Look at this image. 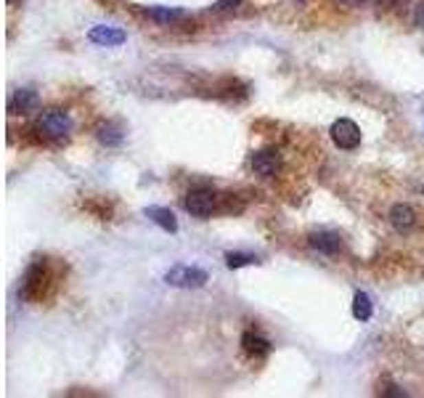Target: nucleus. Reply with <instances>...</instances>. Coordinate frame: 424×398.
Instances as JSON below:
<instances>
[{"label": "nucleus", "instance_id": "7", "mask_svg": "<svg viewBox=\"0 0 424 398\" xmlns=\"http://www.w3.org/2000/svg\"><path fill=\"white\" fill-rule=\"evenodd\" d=\"M388 220L398 234H411V231L416 229V223H419V210L411 207V205H395V207L390 210Z\"/></svg>", "mask_w": 424, "mask_h": 398}, {"label": "nucleus", "instance_id": "13", "mask_svg": "<svg viewBox=\"0 0 424 398\" xmlns=\"http://www.w3.org/2000/svg\"><path fill=\"white\" fill-rule=\"evenodd\" d=\"M146 216L157 223V226H162L165 231H178V220H175V216L167 210V207H146Z\"/></svg>", "mask_w": 424, "mask_h": 398}, {"label": "nucleus", "instance_id": "18", "mask_svg": "<svg viewBox=\"0 0 424 398\" xmlns=\"http://www.w3.org/2000/svg\"><path fill=\"white\" fill-rule=\"evenodd\" d=\"M236 6H241V0H218L215 3V11H231Z\"/></svg>", "mask_w": 424, "mask_h": 398}, {"label": "nucleus", "instance_id": "11", "mask_svg": "<svg viewBox=\"0 0 424 398\" xmlns=\"http://www.w3.org/2000/svg\"><path fill=\"white\" fill-rule=\"evenodd\" d=\"M88 37H91V43H96V45H107V48H111V45H122V43L128 40V35H125L122 30H114V27H93L91 32H88Z\"/></svg>", "mask_w": 424, "mask_h": 398}, {"label": "nucleus", "instance_id": "14", "mask_svg": "<svg viewBox=\"0 0 424 398\" xmlns=\"http://www.w3.org/2000/svg\"><path fill=\"white\" fill-rule=\"evenodd\" d=\"M122 138H125V133H122V127L114 125V123H104V125L98 127V141L104 146H120L122 144Z\"/></svg>", "mask_w": 424, "mask_h": 398}, {"label": "nucleus", "instance_id": "1", "mask_svg": "<svg viewBox=\"0 0 424 398\" xmlns=\"http://www.w3.org/2000/svg\"><path fill=\"white\" fill-rule=\"evenodd\" d=\"M54 271H51V263L48 258H35L21 279V297L27 303H40L48 297V290L54 287Z\"/></svg>", "mask_w": 424, "mask_h": 398}, {"label": "nucleus", "instance_id": "8", "mask_svg": "<svg viewBox=\"0 0 424 398\" xmlns=\"http://www.w3.org/2000/svg\"><path fill=\"white\" fill-rule=\"evenodd\" d=\"M37 107H40V98H37V93L32 88H19L8 101L11 114H32V112H37Z\"/></svg>", "mask_w": 424, "mask_h": 398}, {"label": "nucleus", "instance_id": "6", "mask_svg": "<svg viewBox=\"0 0 424 398\" xmlns=\"http://www.w3.org/2000/svg\"><path fill=\"white\" fill-rule=\"evenodd\" d=\"M249 167H252V173L260 176V178H276L278 173H281V157H278V151H274V149H263V151L252 154Z\"/></svg>", "mask_w": 424, "mask_h": 398}, {"label": "nucleus", "instance_id": "15", "mask_svg": "<svg viewBox=\"0 0 424 398\" xmlns=\"http://www.w3.org/2000/svg\"><path fill=\"white\" fill-rule=\"evenodd\" d=\"M371 313H374L371 297L366 292H355V297H353V316H355L358 322H369Z\"/></svg>", "mask_w": 424, "mask_h": 398}, {"label": "nucleus", "instance_id": "19", "mask_svg": "<svg viewBox=\"0 0 424 398\" xmlns=\"http://www.w3.org/2000/svg\"><path fill=\"white\" fill-rule=\"evenodd\" d=\"M339 3H345V6H364V3H369V0H339Z\"/></svg>", "mask_w": 424, "mask_h": 398}, {"label": "nucleus", "instance_id": "9", "mask_svg": "<svg viewBox=\"0 0 424 398\" xmlns=\"http://www.w3.org/2000/svg\"><path fill=\"white\" fill-rule=\"evenodd\" d=\"M308 242H311L313 250H318V253H324V255H337L342 250V239H339V234L326 231V229L313 231V234L308 236Z\"/></svg>", "mask_w": 424, "mask_h": 398}, {"label": "nucleus", "instance_id": "21", "mask_svg": "<svg viewBox=\"0 0 424 398\" xmlns=\"http://www.w3.org/2000/svg\"><path fill=\"white\" fill-rule=\"evenodd\" d=\"M300 3H302V0H300Z\"/></svg>", "mask_w": 424, "mask_h": 398}, {"label": "nucleus", "instance_id": "16", "mask_svg": "<svg viewBox=\"0 0 424 398\" xmlns=\"http://www.w3.org/2000/svg\"><path fill=\"white\" fill-rule=\"evenodd\" d=\"M225 263H228V269H241V266H249V263H258V258H255V255L228 253V255H225Z\"/></svg>", "mask_w": 424, "mask_h": 398}, {"label": "nucleus", "instance_id": "4", "mask_svg": "<svg viewBox=\"0 0 424 398\" xmlns=\"http://www.w3.org/2000/svg\"><path fill=\"white\" fill-rule=\"evenodd\" d=\"M165 282L170 287L191 290V287H202V284H207V271L197 269V266H172V269L165 273Z\"/></svg>", "mask_w": 424, "mask_h": 398}, {"label": "nucleus", "instance_id": "20", "mask_svg": "<svg viewBox=\"0 0 424 398\" xmlns=\"http://www.w3.org/2000/svg\"><path fill=\"white\" fill-rule=\"evenodd\" d=\"M422 194H424V186H422Z\"/></svg>", "mask_w": 424, "mask_h": 398}, {"label": "nucleus", "instance_id": "3", "mask_svg": "<svg viewBox=\"0 0 424 398\" xmlns=\"http://www.w3.org/2000/svg\"><path fill=\"white\" fill-rule=\"evenodd\" d=\"M218 199L221 197H218L212 189L199 186V189H191L183 197V207H186V213H191L194 218H210L218 210Z\"/></svg>", "mask_w": 424, "mask_h": 398}, {"label": "nucleus", "instance_id": "12", "mask_svg": "<svg viewBox=\"0 0 424 398\" xmlns=\"http://www.w3.org/2000/svg\"><path fill=\"white\" fill-rule=\"evenodd\" d=\"M144 14H146L151 21H157L159 27H170V24H175V21L186 19L183 8H159V6H154V8H146Z\"/></svg>", "mask_w": 424, "mask_h": 398}, {"label": "nucleus", "instance_id": "5", "mask_svg": "<svg viewBox=\"0 0 424 398\" xmlns=\"http://www.w3.org/2000/svg\"><path fill=\"white\" fill-rule=\"evenodd\" d=\"M332 141L342 151H353V149L361 146V127L355 125L353 120H348V117H339L332 125Z\"/></svg>", "mask_w": 424, "mask_h": 398}, {"label": "nucleus", "instance_id": "10", "mask_svg": "<svg viewBox=\"0 0 424 398\" xmlns=\"http://www.w3.org/2000/svg\"><path fill=\"white\" fill-rule=\"evenodd\" d=\"M241 348H244V353H247L249 359H265V356L271 353L274 345L268 343L263 335H258V332H244V335H241Z\"/></svg>", "mask_w": 424, "mask_h": 398}, {"label": "nucleus", "instance_id": "2", "mask_svg": "<svg viewBox=\"0 0 424 398\" xmlns=\"http://www.w3.org/2000/svg\"><path fill=\"white\" fill-rule=\"evenodd\" d=\"M35 133L43 141H54V144H67L74 133V120L69 112L64 109H48L37 117Z\"/></svg>", "mask_w": 424, "mask_h": 398}, {"label": "nucleus", "instance_id": "17", "mask_svg": "<svg viewBox=\"0 0 424 398\" xmlns=\"http://www.w3.org/2000/svg\"><path fill=\"white\" fill-rule=\"evenodd\" d=\"M411 19H414V27L424 30V0H419V3L414 6V14H411Z\"/></svg>", "mask_w": 424, "mask_h": 398}]
</instances>
